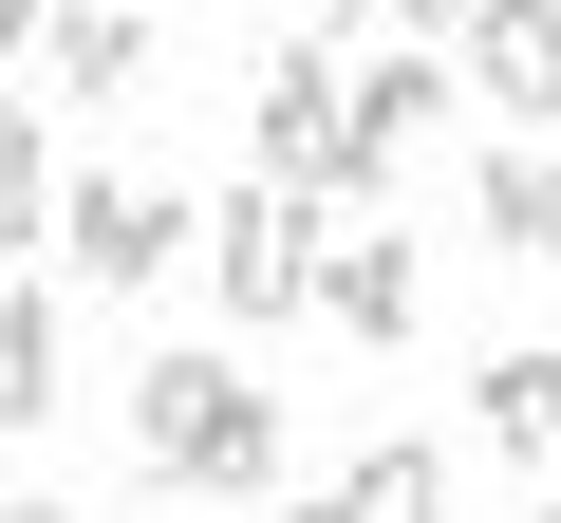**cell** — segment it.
I'll return each instance as SVG.
<instances>
[{"mask_svg":"<svg viewBox=\"0 0 561 523\" xmlns=\"http://www.w3.org/2000/svg\"><path fill=\"white\" fill-rule=\"evenodd\" d=\"M131 449H150V486H187V504H262V486H280V393H262L243 356H150V374H131Z\"/></svg>","mask_w":561,"mask_h":523,"instance_id":"1","label":"cell"},{"mask_svg":"<svg viewBox=\"0 0 561 523\" xmlns=\"http://www.w3.org/2000/svg\"><path fill=\"white\" fill-rule=\"evenodd\" d=\"M319 243H337V206L319 187H225L206 206V262H225V337H280V318H319Z\"/></svg>","mask_w":561,"mask_h":523,"instance_id":"2","label":"cell"},{"mask_svg":"<svg viewBox=\"0 0 561 523\" xmlns=\"http://www.w3.org/2000/svg\"><path fill=\"white\" fill-rule=\"evenodd\" d=\"M187 243H206V224H187L169 187H131V168H76V206H57V262H76L94 300H150Z\"/></svg>","mask_w":561,"mask_h":523,"instance_id":"3","label":"cell"},{"mask_svg":"<svg viewBox=\"0 0 561 523\" xmlns=\"http://www.w3.org/2000/svg\"><path fill=\"white\" fill-rule=\"evenodd\" d=\"M319 318H337L356 356H412V318H431V262H412L393 224H337V243H319Z\"/></svg>","mask_w":561,"mask_h":523,"instance_id":"4","label":"cell"},{"mask_svg":"<svg viewBox=\"0 0 561 523\" xmlns=\"http://www.w3.org/2000/svg\"><path fill=\"white\" fill-rule=\"evenodd\" d=\"M468 94L505 131H561V0H468Z\"/></svg>","mask_w":561,"mask_h":523,"instance_id":"5","label":"cell"},{"mask_svg":"<svg viewBox=\"0 0 561 523\" xmlns=\"http://www.w3.org/2000/svg\"><path fill=\"white\" fill-rule=\"evenodd\" d=\"M468 206H486V262H561V131H505Z\"/></svg>","mask_w":561,"mask_h":523,"instance_id":"6","label":"cell"},{"mask_svg":"<svg viewBox=\"0 0 561 523\" xmlns=\"http://www.w3.org/2000/svg\"><path fill=\"white\" fill-rule=\"evenodd\" d=\"M38 75H57V94H76V113H113V94H131V75H150V20H131V0H76V20H57V38H38Z\"/></svg>","mask_w":561,"mask_h":523,"instance_id":"7","label":"cell"},{"mask_svg":"<svg viewBox=\"0 0 561 523\" xmlns=\"http://www.w3.org/2000/svg\"><path fill=\"white\" fill-rule=\"evenodd\" d=\"M468 430H486L505 467H542V449H561V356H524V337H505V356L468 374Z\"/></svg>","mask_w":561,"mask_h":523,"instance_id":"8","label":"cell"},{"mask_svg":"<svg viewBox=\"0 0 561 523\" xmlns=\"http://www.w3.org/2000/svg\"><path fill=\"white\" fill-rule=\"evenodd\" d=\"M57 374H76V356H57V300L0 281V430H57Z\"/></svg>","mask_w":561,"mask_h":523,"instance_id":"9","label":"cell"},{"mask_svg":"<svg viewBox=\"0 0 561 523\" xmlns=\"http://www.w3.org/2000/svg\"><path fill=\"white\" fill-rule=\"evenodd\" d=\"M337 486H356L375 523H449V449H431V430H375V449H356Z\"/></svg>","mask_w":561,"mask_h":523,"instance_id":"10","label":"cell"},{"mask_svg":"<svg viewBox=\"0 0 561 523\" xmlns=\"http://www.w3.org/2000/svg\"><path fill=\"white\" fill-rule=\"evenodd\" d=\"M0 243L57 262V131H38V113H0Z\"/></svg>","mask_w":561,"mask_h":523,"instance_id":"11","label":"cell"},{"mask_svg":"<svg viewBox=\"0 0 561 523\" xmlns=\"http://www.w3.org/2000/svg\"><path fill=\"white\" fill-rule=\"evenodd\" d=\"M38 38H57V0H0V57H38Z\"/></svg>","mask_w":561,"mask_h":523,"instance_id":"12","label":"cell"},{"mask_svg":"<svg viewBox=\"0 0 561 523\" xmlns=\"http://www.w3.org/2000/svg\"><path fill=\"white\" fill-rule=\"evenodd\" d=\"M356 20H375V0H300V38H356Z\"/></svg>","mask_w":561,"mask_h":523,"instance_id":"13","label":"cell"},{"mask_svg":"<svg viewBox=\"0 0 561 523\" xmlns=\"http://www.w3.org/2000/svg\"><path fill=\"white\" fill-rule=\"evenodd\" d=\"M393 20H412V38H468V0H393Z\"/></svg>","mask_w":561,"mask_h":523,"instance_id":"14","label":"cell"},{"mask_svg":"<svg viewBox=\"0 0 561 523\" xmlns=\"http://www.w3.org/2000/svg\"><path fill=\"white\" fill-rule=\"evenodd\" d=\"M280 523H375V504H356V486H319V504H280Z\"/></svg>","mask_w":561,"mask_h":523,"instance_id":"15","label":"cell"},{"mask_svg":"<svg viewBox=\"0 0 561 523\" xmlns=\"http://www.w3.org/2000/svg\"><path fill=\"white\" fill-rule=\"evenodd\" d=\"M0 523H76V504H0Z\"/></svg>","mask_w":561,"mask_h":523,"instance_id":"16","label":"cell"},{"mask_svg":"<svg viewBox=\"0 0 561 523\" xmlns=\"http://www.w3.org/2000/svg\"><path fill=\"white\" fill-rule=\"evenodd\" d=\"M542 523H561V504H542Z\"/></svg>","mask_w":561,"mask_h":523,"instance_id":"17","label":"cell"},{"mask_svg":"<svg viewBox=\"0 0 561 523\" xmlns=\"http://www.w3.org/2000/svg\"><path fill=\"white\" fill-rule=\"evenodd\" d=\"M206 523H225V504H206Z\"/></svg>","mask_w":561,"mask_h":523,"instance_id":"18","label":"cell"}]
</instances>
